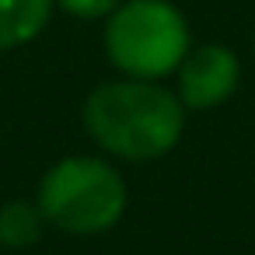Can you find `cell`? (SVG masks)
<instances>
[{"label": "cell", "instance_id": "cell-1", "mask_svg": "<svg viewBox=\"0 0 255 255\" xmlns=\"http://www.w3.org/2000/svg\"><path fill=\"white\" fill-rule=\"evenodd\" d=\"M84 126L98 147L126 161L164 157L185 129V105L154 81H109L84 102Z\"/></svg>", "mask_w": 255, "mask_h": 255}, {"label": "cell", "instance_id": "cell-2", "mask_svg": "<svg viewBox=\"0 0 255 255\" xmlns=\"http://www.w3.org/2000/svg\"><path fill=\"white\" fill-rule=\"evenodd\" d=\"M109 60L133 81H157L189 56V25L168 0H123L105 25Z\"/></svg>", "mask_w": 255, "mask_h": 255}, {"label": "cell", "instance_id": "cell-3", "mask_svg": "<svg viewBox=\"0 0 255 255\" xmlns=\"http://www.w3.org/2000/svg\"><path fill=\"white\" fill-rule=\"evenodd\" d=\"M46 224L67 234H102L126 210V182L102 157H63L39 182Z\"/></svg>", "mask_w": 255, "mask_h": 255}, {"label": "cell", "instance_id": "cell-4", "mask_svg": "<svg viewBox=\"0 0 255 255\" xmlns=\"http://www.w3.org/2000/svg\"><path fill=\"white\" fill-rule=\"evenodd\" d=\"M241 81V63L227 46L206 42L199 49H189V56L178 67V98L185 109H217L224 105Z\"/></svg>", "mask_w": 255, "mask_h": 255}, {"label": "cell", "instance_id": "cell-5", "mask_svg": "<svg viewBox=\"0 0 255 255\" xmlns=\"http://www.w3.org/2000/svg\"><path fill=\"white\" fill-rule=\"evenodd\" d=\"M53 14V0H0V53L28 46L42 35Z\"/></svg>", "mask_w": 255, "mask_h": 255}, {"label": "cell", "instance_id": "cell-6", "mask_svg": "<svg viewBox=\"0 0 255 255\" xmlns=\"http://www.w3.org/2000/svg\"><path fill=\"white\" fill-rule=\"evenodd\" d=\"M46 217L39 203L28 199H7L0 203V245L4 248H32L42 238Z\"/></svg>", "mask_w": 255, "mask_h": 255}, {"label": "cell", "instance_id": "cell-7", "mask_svg": "<svg viewBox=\"0 0 255 255\" xmlns=\"http://www.w3.org/2000/svg\"><path fill=\"white\" fill-rule=\"evenodd\" d=\"M56 4L74 18H105L123 4V0H56Z\"/></svg>", "mask_w": 255, "mask_h": 255}]
</instances>
